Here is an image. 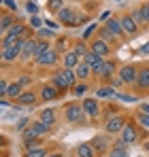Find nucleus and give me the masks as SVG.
Here are the masks:
<instances>
[{
	"instance_id": "f257e3e1",
	"label": "nucleus",
	"mask_w": 149,
	"mask_h": 157,
	"mask_svg": "<svg viewBox=\"0 0 149 157\" xmlns=\"http://www.w3.org/2000/svg\"><path fill=\"white\" fill-rule=\"evenodd\" d=\"M51 83L55 89L60 91H68L77 85V75H74V68H60L51 75Z\"/></svg>"
},
{
	"instance_id": "f03ea898",
	"label": "nucleus",
	"mask_w": 149,
	"mask_h": 157,
	"mask_svg": "<svg viewBox=\"0 0 149 157\" xmlns=\"http://www.w3.org/2000/svg\"><path fill=\"white\" fill-rule=\"evenodd\" d=\"M64 117L68 123H85V110L77 102H70V104L64 106Z\"/></svg>"
},
{
	"instance_id": "7ed1b4c3",
	"label": "nucleus",
	"mask_w": 149,
	"mask_h": 157,
	"mask_svg": "<svg viewBox=\"0 0 149 157\" xmlns=\"http://www.w3.org/2000/svg\"><path fill=\"white\" fill-rule=\"evenodd\" d=\"M55 17H58L60 26H64V28L79 26V15H77V11H74V9H70V6H64L60 13H55Z\"/></svg>"
},
{
	"instance_id": "20e7f679",
	"label": "nucleus",
	"mask_w": 149,
	"mask_h": 157,
	"mask_svg": "<svg viewBox=\"0 0 149 157\" xmlns=\"http://www.w3.org/2000/svg\"><path fill=\"white\" fill-rule=\"evenodd\" d=\"M119 134H122V136H119V140L124 142L126 147H128V144H134V142L139 140V130H136V125H134L132 121H126V125L122 128Z\"/></svg>"
},
{
	"instance_id": "39448f33",
	"label": "nucleus",
	"mask_w": 149,
	"mask_h": 157,
	"mask_svg": "<svg viewBox=\"0 0 149 157\" xmlns=\"http://www.w3.org/2000/svg\"><path fill=\"white\" fill-rule=\"evenodd\" d=\"M58 59H60V53L51 47L49 51H45L41 57H36L34 64H36L38 68H49V66H55V64H58Z\"/></svg>"
},
{
	"instance_id": "423d86ee",
	"label": "nucleus",
	"mask_w": 149,
	"mask_h": 157,
	"mask_svg": "<svg viewBox=\"0 0 149 157\" xmlns=\"http://www.w3.org/2000/svg\"><path fill=\"white\" fill-rule=\"evenodd\" d=\"M34 47H36V36H28L22 40V51H19V59L28 62V59H34Z\"/></svg>"
},
{
	"instance_id": "0eeeda50",
	"label": "nucleus",
	"mask_w": 149,
	"mask_h": 157,
	"mask_svg": "<svg viewBox=\"0 0 149 157\" xmlns=\"http://www.w3.org/2000/svg\"><path fill=\"white\" fill-rule=\"evenodd\" d=\"M124 125H126V117H122V115H113V117L107 119L104 132H107V134H119Z\"/></svg>"
},
{
	"instance_id": "6e6552de",
	"label": "nucleus",
	"mask_w": 149,
	"mask_h": 157,
	"mask_svg": "<svg viewBox=\"0 0 149 157\" xmlns=\"http://www.w3.org/2000/svg\"><path fill=\"white\" fill-rule=\"evenodd\" d=\"M90 51H94L98 57L107 59V57H109V53H111V45H109L107 40H102V38H94V40L90 43Z\"/></svg>"
},
{
	"instance_id": "1a4fd4ad",
	"label": "nucleus",
	"mask_w": 149,
	"mask_h": 157,
	"mask_svg": "<svg viewBox=\"0 0 149 157\" xmlns=\"http://www.w3.org/2000/svg\"><path fill=\"white\" fill-rule=\"evenodd\" d=\"M60 89H55L53 87V83H47V85H43L41 87V91H38V98H41V102H53V100H58L60 98Z\"/></svg>"
},
{
	"instance_id": "9d476101",
	"label": "nucleus",
	"mask_w": 149,
	"mask_h": 157,
	"mask_svg": "<svg viewBox=\"0 0 149 157\" xmlns=\"http://www.w3.org/2000/svg\"><path fill=\"white\" fill-rule=\"evenodd\" d=\"M136 72H139V68H136V66H132V64H126V66H122V68L117 70V75L124 78L126 85L136 83Z\"/></svg>"
},
{
	"instance_id": "9b49d317",
	"label": "nucleus",
	"mask_w": 149,
	"mask_h": 157,
	"mask_svg": "<svg viewBox=\"0 0 149 157\" xmlns=\"http://www.w3.org/2000/svg\"><path fill=\"white\" fill-rule=\"evenodd\" d=\"M92 147H94V151H96V155H109V138L104 136V134H100V136H94L92 138Z\"/></svg>"
},
{
	"instance_id": "f8f14e48",
	"label": "nucleus",
	"mask_w": 149,
	"mask_h": 157,
	"mask_svg": "<svg viewBox=\"0 0 149 157\" xmlns=\"http://www.w3.org/2000/svg\"><path fill=\"white\" fill-rule=\"evenodd\" d=\"M119 24H122L124 34H128V36H136L139 26H136V21L132 19V15H122V17H119Z\"/></svg>"
},
{
	"instance_id": "ddd939ff",
	"label": "nucleus",
	"mask_w": 149,
	"mask_h": 157,
	"mask_svg": "<svg viewBox=\"0 0 149 157\" xmlns=\"http://www.w3.org/2000/svg\"><path fill=\"white\" fill-rule=\"evenodd\" d=\"M81 106H83V110H85V115H87L90 119H96V117L100 115L98 100H94V98H85V100L81 102Z\"/></svg>"
},
{
	"instance_id": "4468645a",
	"label": "nucleus",
	"mask_w": 149,
	"mask_h": 157,
	"mask_svg": "<svg viewBox=\"0 0 149 157\" xmlns=\"http://www.w3.org/2000/svg\"><path fill=\"white\" fill-rule=\"evenodd\" d=\"M117 70H119V68H117V64H115L113 59H102V72H100V78H102V81H111Z\"/></svg>"
},
{
	"instance_id": "2eb2a0df",
	"label": "nucleus",
	"mask_w": 149,
	"mask_h": 157,
	"mask_svg": "<svg viewBox=\"0 0 149 157\" xmlns=\"http://www.w3.org/2000/svg\"><path fill=\"white\" fill-rule=\"evenodd\" d=\"M38 100H41L38 94H34V91L28 89V91H22V94H19V98H17L15 102H17V106H34Z\"/></svg>"
},
{
	"instance_id": "dca6fc26",
	"label": "nucleus",
	"mask_w": 149,
	"mask_h": 157,
	"mask_svg": "<svg viewBox=\"0 0 149 157\" xmlns=\"http://www.w3.org/2000/svg\"><path fill=\"white\" fill-rule=\"evenodd\" d=\"M136 87L147 91L149 89V66H141L136 72Z\"/></svg>"
},
{
	"instance_id": "f3484780",
	"label": "nucleus",
	"mask_w": 149,
	"mask_h": 157,
	"mask_svg": "<svg viewBox=\"0 0 149 157\" xmlns=\"http://www.w3.org/2000/svg\"><path fill=\"white\" fill-rule=\"evenodd\" d=\"M38 119H41L45 125L53 128V125H55V121H58V113H55L53 108H43V110L38 113Z\"/></svg>"
},
{
	"instance_id": "a211bd4d",
	"label": "nucleus",
	"mask_w": 149,
	"mask_h": 157,
	"mask_svg": "<svg viewBox=\"0 0 149 157\" xmlns=\"http://www.w3.org/2000/svg\"><path fill=\"white\" fill-rule=\"evenodd\" d=\"M0 59H4V62H15V59H19V47H17V45H15V47H2Z\"/></svg>"
},
{
	"instance_id": "6ab92c4d",
	"label": "nucleus",
	"mask_w": 149,
	"mask_h": 157,
	"mask_svg": "<svg viewBox=\"0 0 149 157\" xmlns=\"http://www.w3.org/2000/svg\"><path fill=\"white\" fill-rule=\"evenodd\" d=\"M74 155L77 157H98L96 151H94V147H92V142H81V144L74 149Z\"/></svg>"
},
{
	"instance_id": "aec40b11",
	"label": "nucleus",
	"mask_w": 149,
	"mask_h": 157,
	"mask_svg": "<svg viewBox=\"0 0 149 157\" xmlns=\"http://www.w3.org/2000/svg\"><path fill=\"white\" fill-rule=\"evenodd\" d=\"M74 75H77V81H87V78L92 77V68L81 59V62L77 64V68H74Z\"/></svg>"
},
{
	"instance_id": "412c9836",
	"label": "nucleus",
	"mask_w": 149,
	"mask_h": 157,
	"mask_svg": "<svg viewBox=\"0 0 149 157\" xmlns=\"http://www.w3.org/2000/svg\"><path fill=\"white\" fill-rule=\"evenodd\" d=\"M53 49L58 53H62V55L66 51H70V38H68V36H58V38L53 40Z\"/></svg>"
},
{
	"instance_id": "4be33fe9",
	"label": "nucleus",
	"mask_w": 149,
	"mask_h": 157,
	"mask_svg": "<svg viewBox=\"0 0 149 157\" xmlns=\"http://www.w3.org/2000/svg\"><path fill=\"white\" fill-rule=\"evenodd\" d=\"M79 62H81V57H79L73 49L62 55V64H64V68H77V64H79Z\"/></svg>"
},
{
	"instance_id": "5701e85b",
	"label": "nucleus",
	"mask_w": 149,
	"mask_h": 157,
	"mask_svg": "<svg viewBox=\"0 0 149 157\" xmlns=\"http://www.w3.org/2000/svg\"><path fill=\"white\" fill-rule=\"evenodd\" d=\"M22 91H24V85H22L19 81H11V83H9V91H6V98H9V100H17Z\"/></svg>"
},
{
	"instance_id": "b1692460",
	"label": "nucleus",
	"mask_w": 149,
	"mask_h": 157,
	"mask_svg": "<svg viewBox=\"0 0 149 157\" xmlns=\"http://www.w3.org/2000/svg\"><path fill=\"white\" fill-rule=\"evenodd\" d=\"M96 34H98V38L107 40L109 45H115V43H117V36H115V34H113V32H111L107 26H100L98 30H96Z\"/></svg>"
},
{
	"instance_id": "393cba45",
	"label": "nucleus",
	"mask_w": 149,
	"mask_h": 157,
	"mask_svg": "<svg viewBox=\"0 0 149 157\" xmlns=\"http://www.w3.org/2000/svg\"><path fill=\"white\" fill-rule=\"evenodd\" d=\"M104 26L109 28V30H111V32H113L117 38H122V36H124V30H122V24H119V19H115V17H109V19L104 21Z\"/></svg>"
},
{
	"instance_id": "a878e982",
	"label": "nucleus",
	"mask_w": 149,
	"mask_h": 157,
	"mask_svg": "<svg viewBox=\"0 0 149 157\" xmlns=\"http://www.w3.org/2000/svg\"><path fill=\"white\" fill-rule=\"evenodd\" d=\"M51 49V43L47 38H36V47H34V59L36 57H41L45 51H49Z\"/></svg>"
},
{
	"instance_id": "bb28decb",
	"label": "nucleus",
	"mask_w": 149,
	"mask_h": 157,
	"mask_svg": "<svg viewBox=\"0 0 149 157\" xmlns=\"http://www.w3.org/2000/svg\"><path fill=\"white\" fill-rule=\"evenodd\" d=\"M109 157H130L128 155V149H126V144L117 138V142H115V147L109 151Z\"/></svg>"
},
{
	"instance_id": "cd10ccee",
	"label": "nucleus",
	"mask_w": 149,
	"mask_h": 157,
	"mask_svg": "<svg viewBox=\"0 0 149 157\" xmlns=\"http://www.w3.org/2000/svg\"><path fill=\"white\" fill-rule=\"evenodd\" d=\"M73 51L77 53V55H79L81 59H83V57H85V53L90 51V47H87V40H83V38L74 40V43H73Z\"/></svg>"
},
{
	"instance_id": "c85d7f7f",
	"label": "nucleus",
	"mask_w": 149,
	"mask_h": 157,
	"mask_svg": "<svg viewBox=\"0 0 149 157\" xmlns=\"http://www.w3.org/2000/svg\"><path fill=\"white\" fill-rule=\"evenodd\" d=\"M30 128H32V130H34V134H36V136H38V138H41V136H45V134H47V132L51 130L49 125H45V123H43V121H41V119H34V121H32V123H30Z\"/></svg>"
},
{
	"instance_id": "c756f323",
	"label": "nucleus",
	"mask_w": 149,
	"mask_h": 157,
	"mask_svg": "<svg viewBox=\"0 0 149 157\" xmlns=\"http://www.w3.org/2000/svg\"><path fill=\"white\" fill-rule=\"evenodd\" d=\"M15 21H17L15 13H2V19H0V28H2L4 32H9V28L13 26Z\"/></svg>"
},
{
	"instance_id": "7c9ffc66",
	"label": "nucleus",
	"mask_w": 149,
	"mask_h": 157,
	"mask_svg": "<svg viewBox=\"0 0 149 157\" xmlns=\"http://www.w3.org/2000/svg\"><path fill=\"white\" fill-rule=\"evenodd\" d=\"M19 40H22V36L6 32V34H4V38H2V47H15V45H17Z\"/></svg>"
},
{
	"instance_id": "2f4dec72",
	"label": "nucleus",
	"mask_w": 149,
	"mask_h": 157,
	"mask_svg": "<svg viewBox=\"0 0 149 157\" xmlns=\"http://www.w3.org/2000/svg\"><path fill=\"white\" fill-rule=\"evenodd\" d=\"M100 59H102V57H98V55H96L94 51H87V53H85V57H83V62H85V64H87L90 68H94V66L98 64Z\"/></svg>"
},
{
	"instance_id": "473e14b6",
	"label": "nucleus",
	"mask_w": 149,
	"mask_h": 157,
	"mask_svg": "<svg viewBox=\"0 0 149 157\" xmlns=\"http://www.w3.org/2000/svg\"><path fill=\"white\" fill-rule=\"evenodd\" d=\"M24 157H47V149L43 147H34V149H28V153Z\"/></svg>"
},
{
	"instance_id": "72a5a7b5",
	"label": "nucleus",
	"mask_w": 149,
	"mask_h": 157,
	"mask_svg": "<svg viewBox=\"0 0 149 157\" xmlns=\"http://www.w3.org/2000/svg\"><path fill=\"white\" fill-rule=\"evenodd\" d=\"M47 9L51 13H60L64 9V0H47Z\"/></svg>"
},
{
	"instance_id": "f704fd0d",
	"label": "nucleus",
	"mask_w": 149,
	"mask_h": 157,
	"mask_svg": "<svg viewBox=\"0 0 149 157\" xmlns=\"http://www.w3.org/2000/svg\"><path fill=\"white\" fill-rule=\"evenodd\" d=\"M130 15H132V19L136 21V26H139V28L147 26V24H145V17H143V13H141V9H134V11H132Z\"/></svg>"
},
{
	"instance_id": "c9c22d12",
	"label": "nucleus",
	"mask_w": 149,
	"mask_h": 157,
	"mask_svg": "<svg viewBox=\"0 0 149 157\" xmlns=\"http://www.w3.org/2000/svg\"><path fill=\"white\" fill-rule=\"evenodd\" d=\"M96 30H98V26H96V24H92V26H87L85 30H83V34H81V38H83V40H90V38H92V34H94Z\"/></svg>"
},
{
	"instance_id": "e433bc0d",
	"label": "nucleus",
	"mask_w": 149,
	"mask_h": 157,
	"mask_svg": "<svg viewBox=\"0 0 149 157\" xmlns=\"http://www.w3.org/2000/svg\"><path fill=\"white\" fill-rule=\"evenodd\" d=\"M22 138H24L26 142H28V140H34V138H38V136H36V134H34V130L28 125L26 130H22Z\"/></svg>"
},
{
	"instance_id": "4c0bfd02",
	"label": "nucleus",
	"mask_w": 149,
	"mask_h": 157,
	"mask_svg": "<svg viewBox=\"0 0 149 157\" xmlns=\"http://www.w3.org/2000/svg\"><path fill=\"white\" fill-rule=\"evenodd\" d=\"M96 96H98V98H111V96H115V94H113V87H100L98 91H96Z\"/></svg>"
},
{
	"instance_id": "58836bf2",
	"label": "nucleus",
	"mask_w": 149,
	"mask_h": 157,
	"mask_svg": "<svg viewBox=\"0 0 149 157\" xmlns=\"http://www.w3.org/2000/svg\"><path fill=\"white\" fill-rule=\"evenodd\" d=\"M36 38H47V40H49V38H55V34H53L51 30H38V32H36Z\"/></svg>"
},
{
	"instance_id": "ea45409f",
	"label": "nucleus",
	"mask_w": 149,
	"mask_h": 157,
	"mask_svg": "<svg viewBox=\"0 0 149 157\" xmlns=\"http://www.w3.org/2000/svg\"><path fill=\"white\" fill-rule=\"evenodd\" d=\"M139 9H141V13H143V17H145V24L149 26V2H143Z\"/></svg>"
},
{
	"instance_id": "a19ab883",
	"label": "nucleus",
	"mask_w": 149,
	"mask_h": 157,
	"mask_svg": "<svg viewBox=\"0 0 149 157\" xmlns=\"http://www.w3.org/2000/svg\"><path fill=\"white\" fill-rule=\"evenodd\" d=\"M136 119H139V123H141V125H145V128H149V115H147V113H143V110H141Z\"/></svg>"
},
{
	"instance_id": "79ce46f5",
	"label": "nucleus",
	"mask_w": 149,
	"mask_h": 157,
	"mask_svg": "<svg viewBox=\"0 0 149 157\" xmlns=\"http://www.w3.org/2000/svg\"><path fill=\"white\" fill-rule=\"evenodd\" d=\"M115 98H117V100H122V102H139L134 96H126V94H115Z\"/></svg>"
},
{
	"instance_id": "37998d69",
	"label": "nucleus",
	"mask_w": 149,
	"mask_h": 157,
	"mask_svg": "<svg viewBox=\"0 0 149 157\" xmlns=\"http://www.w3.org/2000/svg\"><path fill=\"white\" fill-rule=\"evenodd\" d=\"M26 11H28L30 15H36V13H38V4H36V2H28V4H26Z\"/></svg>"
},
{
	"instance_id": "c03bdc74",
	"label": "nucleus",
	"mask_w": 149,
	"mask_h": 157,
	"mask_svg": "<svg viewBox=\"0 0 149 157\" xmlns=\"http://www.w3.org/2000/svg\"><path fill=\"white\" fill-rule=\"evenodd\" d=\"M85 87H87V85H85L83 81H79V83L74 85V94H77V96H83V94H85Z\"/></svg>"
},
{
	"instance_id": "a18cd8bd",
	"label": "nucleus",
	"mask_w": 149,
	"mask_h": 157,
	"mask_svg": "<svg viewBox=\"0 0 149 157\" xmlns=\"http://www.w3.org/2000/svg\"><path fill=\"white\" fill-rule=\"evenodd\" d=\"M6 91H9V81L0 78V98H4V96H6Z\"/></svg>"
},
{
	"instance_id": "49530a36",
	"label": "nucleus",
	"mask_w": 149,
	"mask_h": 157,
	"mask_svg": "<svg viewBox=\"0 0 149 157\" xmlns=\"http://www.w3.org/2000/svg\"><path fill=\"white\" fill-rule=\"evenodd\" d=\"M122 85H126V83H124V78L119 77V75H117L115 78H111V87H122Z\"/></svg>"
},
{
	"instance_id": "de8ad7c7",
	"label": "nucleus",
	"mask_w": 149,
	"mask_h": 157,
	"mask_svg": "<svg viewBox=\"0 0 149 157\" xmlns=\"http://www.w3.org/2000/svg\"><path fill=\"white\" fill-rule=\"evenodd\" d=\"M30 123H32V121H30V117H24V119H22V121L17 123V130H26V128H28Z\"/></svg>"
},
{
	"instance_id": "09e8293b",
	"label": "nucleus",
	"mask_w": 149,
	"mask_h": 157,
	"mask_svg": "<svg viewBox=\"0 0 149 157\" xmlns=\"http://www.w3.org/2000/svg\"><path fill=\"white\" fill-rule=\"evenodd\" d=\"M17 81H19V83H22V85L26 87V85H30V83H32V77H28V75H22V77L17 78Z\"/></svg>"
},
{
	"instance_id": "8fccbe9b",
	"label": "nucleus",
	"mask_w": 149,
	"mask_h": 157,
	"mask_svg": "<svg viewBox=\"0 0 149 157\" xmlns=\"http://www.w3.org/2000/svg\"><path fill=\"white\" fill-rule=\"evenodd\" d=\"M30 26H32V28H38V26H41V17L32 15V17H30Z\"/></svg>"
},
{
	"instance_id": "3c124183",
	"label": "nucleus",
	"mask_w": 149,
	"mask_h": 157,
	"mask_svg": "<svg viewBox=\"0 0 149 157\" xmlns=\"http://www.w3.org/2000/svg\"><path fill=\"white\" fill-rule=\"evenodd\" d=\"M4 4H6V6H9L11 11H15V9H17V4H15V0H4Z\"/></svg>"
},
{
	"instance_id": "603ef678",
	"label": "nucleus",
	"mask_w": 149,
	"mask_h": 157,
	"mask_svg": "<svg viewBox=\"0 0 149 157\" xmlns=\"http://www.w3.org/2000/svg\"><path fill=\"white\" fill-rule=\"evenodd\" d=\"M109 17H111V11H104V13H100V19H102V21H107Z\"/></svg>"
},
{
	"instance_id": "864d4df0",
	"label": "nucleus",
	"mask_w": 149,
	"mask_h": 157,
	"mask_svg": "<svg viewBox=\"0 0 149 157\" xmlns=\"http://www.w3.org/2000/svg\"><path fill=\"white\" fill-rule=\"evenodd\" d=\"M141 53H143V55H149V43H145V45L141 47Z\"/></svg>"
},
{
	"instance_id": "5fc2aeb1",
	"label": "nucleus",
	"mask_w": 149,
	"mask_h": 157,
	"mask_svg": "<svg viewBox=\"0 0 149 157\" xmlns=\"http://www.w3.org/2000/svg\"><path fill=\"white\" fill-rule=\"evenodd\" d=\"M2 147H6V138L0 134V149H2Z\"/></svg>"
},
{
	"instance_id": "6e6d98bb",
	"label": "nucleus",
	"mask_w": 149,
	"mask_h": 157,
	"mask_svg": "<svg viewBox=\"0 0 149 157\" xmlns=\"http://www.w3.org/2000/svg\"><path fill=\"white\" fill-rule=\"evenodd\" d=\"M141 110H143V113H147V115H149V104H141Z\"/></svg>"
},
{
	"instance_id": "4d7b16f0",
	"label": "nucleus",
	"mask_w": 149,
	"mask_h": 157,
	"mask_svg": "<svg viewBox=\"0 0 149 157\" xmlns=\"http://www.w3.org/2000/svg\"><path fill=\"white\" fill-rule=\"evenodd\" d=\"M47 157H64L62 153H47Z\"/></svg>"
},
{
	"instance_id": "13d9d810",
	"label": "nucleus",
	"mask_w": 149,
	"mask_h": 157,
	"mask_svg": "<svg viewBox=\"0 0 149 157\" xmlns=\"http://www.w3.org/2000/svg\"><path fill=\"white\" fill-rule=\"evenodd\" d=\"M145 151H147V153H149V138H147V140H145Z\"/></svg>"
},
{
	"instance_id": "bf43d9fd",
	"label": "nucleus",
	"mask_w": 149,
	"mask_h": 157,
	"mask_svg": "<svg viewBox=\"0 0 149 157\" xmlns=\"http://www.w3.org/2000/svg\"><path fill=\"white\" fill-rule=\"evenodd\" d=\"M2 34H6V32H4V30H2V28H0V40H2V38H4V36H2Z\"/></svg>"
},
{
	"instance_id": "052dcab7",
	"label": "nucleus",
	"mask_w": 149,
	"mask_h": 157,
	"mask_svg": "<svg viewBox=\"0 0 149 157\" xmlns=\"http://www.w3.org/2000/svg\"><path fill=\"white\" fill-rule=\"evenodd\" d=\"M0 4H4V0H0Z\"/></svg>"
},
{
	"instance_id": "680f3d73",
	"label": "nucleus",
	"mask_w": 149,
	"mask_h": 157,
	"mask_svg": "<svg viewBox=\"0 0 149 157\" xmlns=\"http://www.w3.org/2000/svg\"><path fill=\"white\" fill-rule=\"evenodd\" d=\"M0 19H2V11H0Z\"/></svg>"
},
{
	"instance_id": "e2e57ef3",
	"label": "nucleus",
	"mask_w": 149,
	"mask_h": 157,
	"mask_svg": "<svg viewBox=\"0 0 149 157\" xmlns=\"http://www.w3.org/2000/svg\"><path fill=\"white\" fill-rule=\"evenodd\" d=\"M115 2H122V0H115Z\"/></svg>"
},
{
	"instance_id": "0e129e2a",
	"label": "nucleus",
	"mask_w": 149,
	"mask_h": 157,
	"mask_svg": "<svg viewBox=\"0 0 149 157\" xmlns=\"http://www.w3.org/2000/svg\"><path fill=\"white\" fill-rule=\"evenodd\" d=\"M81 2H83V0H81Z\"/></svg>"
},
{
	"instance_id": "69168bd1",
	"label": "nucleus",
	"mask_w": 149,
	"mask_h": 157,
	"mask_svg": "<svg viewBox=\"0 0 149 157\" xmlns=\"http://www.w3.org/2000/svg\"><path fill=\"white\" fill-rule=\"evenodd\" d=\"M74 157H77V155H74Z\"/></svg>"
}]
</instances>
